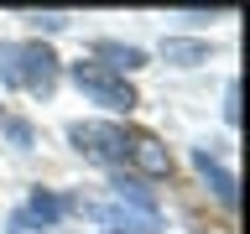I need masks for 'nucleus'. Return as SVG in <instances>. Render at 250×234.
I'll use <instances>...</instances> for the list:
<instances>
[{"instance_id":"6","label":"nucleus","mask_w":250,"mask_h":234,"mask_svg":"<svg viewBox=\"0 0 250 234\" xmlns=\"http://www.w3.org/2000/svg\"><path fill=\"white\" fill-rule=\"evenodd\" d=\"M99 58H109L115 78H125V73H136V68H146V52H141V47H120V42H99Z\"/></svg>"},{"instance_id":"4","label":"nucleus","mask_w":250,"mask_h":234,"mask_svg":"<svg viewBox=\"0 0 250 234\" xmlns=\"http://www.w3.org/2000/svg\"><path fill=\"white\" fill-rule=\"evenodd\" d=\"M62 208H68L62 198H52V193H42V187H37V193H31V198L21 203V208H16L11 229H16V234H31V229H52V224L62 218Z\"/></svg>"},{"instance_id":"7","label":"nucleus","mask_w":250,"mask_h":234,"mask_svg":"<svg viewBox=\"0 0 250 234\" xmlns=\"http://www.w3.org/2000/svg\"><path fill=\"white\" fill-rule=\"evenodd\" d=\"M193 161H198V172L208 177V187L219 193V203H234V177H229V172L219 167V161H214L208 151H193Z\"/></svg>"},{"instance_id":"5","label":"nucleus","mask_w":250,"mask_h":234,"mask_svg":"<svg viewBox=\"0 0 250 234\" xmlns=\"http://www.w3.org/2000/svg\"><path fill=\"white\" fill-rule=\"evenodd\" d=\"M125 156L136 161V172H141V177H167V172H172V151H167L156 136H146V130L125 136Z\"/></svg>"},{"instance_id":"9","label":"nucleus","mask_w":250,"mask_h":234,"mask_svg":"<svg viewBox=\"0 0 250 234\" xmlns=\"http://www.w3.org/2000/svg\"><path fill=\"white\" fill-rule=\"evenodd\" d=\"M208 58V42H167V62H198Z\"/></svg>"},{"instance_id":"3","label":"nucleus","mask_w":250,"mask_h":234,"mask_svg":"<svg viewBox=\"0 0 250 234\" xmlns=\"http://www.w3.org/2000/svg\"><path fill=\"white\" fill-rule=\"evenodd\" d=\"M73 83L89 94L94 104H104V109H125V115H130V109L141 104V99H136V89H130L125 78L104 73V68H94V62H78V68H73Z\"/></svg>"},{"instance_id":"2","label":"nucleus","mask_w":250,"mask_h":234,"mask_svg":"<svg viewBox=\"0 0 250 234\" xmlns=\"http://www.w3.org/2000/svg\"><path fill=\"white\" fill-rule=\"evenodd\" d=\"M68 140H73L89 161H99V167H120V161H125V130L109 125V120H78V125H68Z\"/></svg>"},{"instance_id":"8","label":"nucleus","mask_w":250,"mask_h":234,"mask_svg":"<svg viewBox=\"0 0 250 234\" xmlns=\"http://www.w3.org/2000/svg\"><path fill=\"white\" fill-rule=\"evenodd\" d=\"M115 193L136 203V208H141V218H156V198H151V193H146V187L136 182V177H120V182H115Z\"/></svg>"},{"instance_id":"1","label":"nucleus","mask_w":250,"mask_h":234,"mask_svg":"<svg viewBox=\"0 0 250 234\" xmlns=\"http://www.w3.org/2000/svg\"><path fill=\"white\" fill-rule=\"evenodd\" d=\"M0 78L11 89H31V94H52L58 83V52L42 42H21V47H0Z\"/></svg>"}]
</instances>
